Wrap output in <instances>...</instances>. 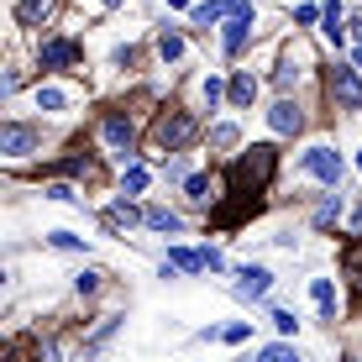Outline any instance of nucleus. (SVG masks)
I'll list each match as a JSON object with an SVG mask.
<instances>
[{"label":"nucleus","instance_id":"f257e3e1","mask_svg":"<svg viewBox=\"0 0 362 362\" xmlns=\"http://www.w3.org/2000/svg\"><path fill=\"white\" fill-rule=\"evenodd\" d=\"M273 173H279V153H273L268 142H252V147H242V158L226 168V184L231 189H268Z\"/></svg>","mask_w":362,"mask_h":362},{"label":"nucleus","instance_id":"f03ea898","mask_svg":"<svg viewBox=\"0 0 362 362\" xmlns=\"http://www.w3.org/2000/svg\"><path fill=\"white\" fill-rule=\"evenodd\" d=\"M194 132H199V121L189 116V110H163L158 127H153V142L163 147V153H179V147L194 142Z\"/></svg>","mask_w":362,"mask_h":362},{"label":"nucleus","instance_id":"7ed1b4c3","mask_svg":"<svg viewBox=\"0 0 362 362\" xmlns=\"http://www.w3.org/2000/svg\"><path fill=\"white\" fill-rule=\"evenodd\" d=\"M257 210H263V189H231L226 194V205H216L210 210V226H242L247 216H257Z\"/></svg>","mask_w":362,"mask_h":362},{"label":"nucleus","instance_id":"20e7f679","mask_svg":"<svg viewBox=\"0 0 362 362\" xmlns=\"http://www.w3.org/2000/svg\"><path fill=\"white\" fill-rule=\"evenodd\" d=\"M299 168H305L310 179H320V184H326V189H336V184H341V153H336V147H326V142L305 147V158H299Z\"/></svg>","mask_w":362,"mask_h":362},{"label":"nucleus","instance_id":"39448f33","mask_svg":"<svg viewBox=\"0 0 362 362\" xmlns=\"http://www.w3.org/2000/svg\"><path fill=\"white\" fill-rule=\"evenodd\" d=\"M252 27H257V6H252V0H242V6H236V16L221 21V47L236 58V53L247 47V37H252Z\"/></svg>","mask_w":362,"mask_h":362},{"label":"nucleus","instance_id":"423d86ee","mask_svg":"<svg viewBox=\"0 0 362 362\" xmlns=\"http://www.w3.org/2000/svg\"><path fill=\"white\" fill-rule=\"evenodd\" d=\"M84 58V47L74 42V37H47L42 47H37V69H47V74H64V69H74Z\"/></svg>","mask_w":362,"mask_h":362},{"label":"nucleus","instance_id":"0eeeda50","mask_svg":"<svg viewBox=\"0 0 362 362\" xmlns=\"http://www.w3.org/2000/svg\"><path fill=\"white\" fill-rule=\"evenodd\" d=\"M100 136H105V147H110V153L132 158V142H136V121L127 116V110H105V116H100Z\"/></svg>","mask_w":362,"mask_h":362},{"label":"nucleus","instance_id":"6e6552de","mask_svg":"<svg viewBox=\"0 0 362 362\" xmlns=\"http://www.w3.org/2000/svg\"><path fill=\"white\" fill-rule=\"evenodd\" d=\"M42 147V127H27V121H6L0 127V153L6 158H27Z\"/></svg>","mask_w":362,"mask_h":362},{"label":"nucleus","instance_id":"1a4fd4ad","mask_svg":"<svg viewBox=\"0 0 362 362\" xmlns=\"http://www.w3.org/2000/svg\"><path fill=\"white\" fill-rule=\"evenodd\" d=\"M326 90H331V100H336L341 110H362V79H357V69L336 64V69L326 74Z\"/></svg>","mask_w":362,"mask_h":362},{"label":"nucleus","instance_id":"9d476101","mask_svg":"<svg viewBox=\"0 0 362 362\" xmlns=\"http://www.w3.org/2000/svg\"><path fill=\"white\" fill-rule=\"evenodd\" d=\"M268 127L279 132V136H299V132H305V110H299V100H289V95H284L279 105L268 110Z\"/></svg>","mask_w":362,"mask_h":362},{"label":"nucleus","instance_id":"9b49d317","mask_svg":"<svg viewBox=\"0 0 362 362\" xmlns=\"http://www.w3.org/2000/svg\"><path fill=\"white\" fill-rule=\"evenodd\" d=\"M273 289V273L263 263H247V268H236V294L242 299H263Z\"/></svg>","mask_w":362,"mask_h":362},{"label":"nucleus","instance_id":"f8f14e48","mask_svg":"<svg viewBox=\"0 0 362 362\" xmlns=\"http://www.w3.org/2000/svg\"><path fill=\"white\" fill-rule=\"evenodd\" d=\"M242 0H210V6H194V27H221L226 16H236Z\"/></svg>","mask_w":362,"mask_h":362},{"label":"nucleus","instance_id":"ddd939ff","mask_svg":"<svg viewBox=\"0 0 362 362\" xmlns=\"http://www.w3.org/2000/svg\"><path fill=\"white\" fill-rule=\"evenodd\" d=\"M58 0H16V27H42Z\"/></svg>","mask_w":362,"mask_h":362},{"label":"nucleus","instance_id":"4468645a","mask_svg":"<svg viewBox=\"0 0 362 362\" xmlns=\"http://www.w3.org/2000/svg\"><path fill=\"white\" fill-rule=\"evenodd\" d=\"M168 268H179V273H205V247H168Z\"/></svg>","mask_w":362,"mask_h":362},{"label":"nucleus","instance_id":"2eb2a0df","mask_svg":"<svg viewBox=\"0 0 362 362\" xmlns=\"http://www.w3.org/2000/svg\"><path fill=\"white\" fill-rule=\"evenodd\" d=\"M37 110H47V116L69 110V90L64 84H37Z\"/></svg>","mask_w":362,"mask_h":362},{"label":"nucleus","instance_id":"dca6fc26","mask_svg":"<svg viewBox=\"0 0 362 362\" xmlns=\"http://www.w3.org/2000/svg\"><path fill=\"white\" fill-rule=\"evenodd\" d=\"M252 100H257V79H252V69H242V74L231 79V105H236V110H247Z\"/></svg>","mask_w":362,"mask_h":362},{"label":"nucleus","instance_id":"f3484780","mask_svg":"<svg viewBox=\"0 0 362 362\" xmlns=\"http://www.w3.org/2000/svg\"><path fill=\"white\" fill-rule=\"evenodd\" d=\"M142 221H147L153 231H168V236H173V231H184L179 210H168V205H147V216H142Z\"/></svg>","mask_w":362,"mask_h":362},{"label":"nucleus","instance_id":"a211bd4d","mask_svg":"<svg viewBox=\"0 0 362 362\" xmlns=\"http://www.w3.org/2000/svg\"><path fill=\"white\" fill-rule=\"evenodd\" d=\"M142 216H147V210H136V205H127V199H116V205L105 210V226H116V231H121V226H136Z\"/></svg>","mask_w":362,"mask_h":362},{"label":"nucleus","instance_id":"6ab92c4d","mask_svg":"<svg viewBox=\"0 0 362 362\" xmlns=\"http://www.w3.org/2000/svg\"><path fill=\"white\" fill-rule=\"evenodd\" d=\"M336 221H341V194H326V199L315 205V226H320V231H331Z\"/></svg>","mask_w":362,"mask_h":362},{"label":"nucleus","instance_id":"aec40b11","mask_svg":"<svg viewBox=\"0 0 362 362\" xmlns=\"http://www.w3.org/2000/svg\"><path fill=\"white\" fill-rule=\"evenodd\" d=\"M310 294H315L320 315H326V320H336V289H331V279H315V284H310Z\"/></svg>","mask_w":362,"mask_h":362},{"label":"nucleus","instance_id":"412c9836","mask_svg":"<svg viewBox=\"0 0 362 362\" xmlns=\"http://www.w3.org/2000/svg\"><path fill=\"white\" fill-rule=\"evenodd\" d=\"M47 242H53L58 252H90V242H84V236H74V231H47Z\"/></svg>","mask_w":362,"mask_h":362},{"label":"nucleus","instance_id":"4be33fe9","mask_svg":"<svg viewBox=\"0 0 362 362\" xmlns=\"http://www.w3.org/2000/svg\"><path fill=\"white\" fill-rule=\"evenodd\" d=\"M320 21H326V27H320V32H326V37H331L336 47H341V6H336V0H331L326 11H320Z\"/></svg>","mask_w":362,"mask_h":362},{"label":"nucleus","instance_id":"5701e85b","mask_svg":"<svg viewBox=\"0 0 362 362\" xmlns=\"http://www.w3.org/2000/svg\"><path fill=\"white\" fill-rule=\"evenodd\" d=\"M257 362H299V352L289 341H273V346H263V352H257Z\"/></svg>","mask_w":362,"mask_h":362},{"label":"nucleus","instance_id":"b1692460","mask_svg":"<svg viewBox=\"0 0 362 362\" xmlns=\"http://www.w3.org/2000/svg\"><path fill=\"white\" fill-rule=\"evenodd\" d=\"M158 53H163L168 64H179V58H184V37L179 32H163V37H158Z\"/></svg>","mask_w":362,"mask_h":362},{"label":"nucleus","instance_id":"393cba45","mask_svg":"<svg viewBox=\"0 0 362 362\" xmlns=\"http://www.w3.org/2000/svg\"><path fill=\"white\" fill-rule=\"evenodd\" d=\"M273 84H279V90H294L299 84V58H284L279 74H273Z\"/></svg>","mask_w":362,"mask_h":362},{"label":"nucleus","instance_id":"a878e982","mask_svg":"<svg viewBox=\"0 0 362 362\" xmlns=\"http://www.w3.org/2000/svg\"><path fill=\"white\" fill-rule=\"evenodd\" d=\"M53 173H69V179H84V173H90V158H84V153H74V158H64V163H53Z\"/></svg>","mask_w":362,"mask_h":362},{"label":"nucleus","instance_id":"bb28decb","mask_svg":"<svg viewBox=\"0 0 362 362\" xmlns=\"http://www.w3.org/2000/svg\"><path fill=\"white\" fill-rule=\"evenodd\" d=\"M121 189H132V194H142V189H147V168H142V163H132L127 173H121Z\"/></svg>","mask_w":362,"mask_h":362},{"label":"nucleus","instance_id":"cd10ccee","mask_svg":"<svg viewBox=\"0 0 362 362\" xmlns=\"http://www.w3.org/2000/svg\"><path fill=\"white\" fill-rule=\"evenodd\" d=\"M184 194H189L194 205H205V199H210V179H205V173H194V179H184Z\"/></svg>","mask_w":362,"mask_h":362},{"label":"nucleus","instance_id":"c85d7f7f","mask_svg":"<svg viewBox=\"0 0 362 362\" xmlns=\"http://www.w3.org/2000/svg\"><path fill=\"white\" fill-rule=\"evenodd\" d=\"M199 90H205V105H210V110H216V105H221V100H226V95H231V90H226V84H221V79H216V74H210V79H205V84H199Z\"/></svg>","mask_w":362,"mask_h":362},{"label":"nucleus","instance_id":"c756f323","mask_svg":"<svg viewBox=\"0 0 362 362\" xmlns=\"http://www.w3.org/2000/svg\"><path fill=\"white\" fill-rule=\"evenodd\" d=\"M273 331H279V336H294V331H299L294 310H273Z\"/></svg>","mask_w":362,"mask_h":362},{"label":"nucleus","instance_id":"7c9ffc66","mask_svg":"<svg viewBox=\"0 0 362 362\" xmlns=\"http://www.w3.org/2000/svg\"><path fill=\"white\" fill-rule=\"evenodd\" d=\"M47 199H64V205H79V194H74V184H47Z\"/></svg>","mask_w":362,"mask_h":362},{"label":"nucleus","instance_id":"2f4dec72","mask_svg":"<svg viewBox=\"0 0 362 362\" xmlns=\"http://www.w3.org/2000/svg\"><path fill=\"white\" fill-rule=\"evenodd\" d=\"M221 336H226V341L236 346V341H247V336H252V326H247V320H236V326H226V331H221Z\"/></svg>","mask_w":362,"mask_h":362},{"label":"nucleus","instance_id":"473e14b6","mask_svg":"<svg viewBox=\"0 0 362 362\" xmlns=\"http://www.w3.org/2000/svg\"><path fill=\"white\" fill-rule=\"evenodd\" d=\"M210 142H216V147H236V127H216V132H210Z\"/></svg>","mask_w":362,"mask_h":362},{"label":"nucleus","instance_id":"72a5a7b5","mask_svg":"<svg viewBox=\"0 0 362 362\" xmlns=\"http://www.w3.org/2000/svg\"><path fill=\"white\" fill-rule=\"evenodd\" d=\"M74 289H79V294H95V289H100V273H79V279H74Z\"/></svg>","mask_w":362,"mask_h":362},{"label":"nucleus","instance_id":"f704fd0d","mask_svg":"<svg viewBox=\"0 0 362 362\" xmlns=\"http://www.w3.org/2000/svg\"><path fill=\"white\" fill-rule=\"evenodd\" d=\"M58 357H64V352H58V341H42V346H37V362H58Z\"/></svg>","mask_w":362,"mask_h":362},{"label":"nucleus","instance_id":"c9c22d12","mask_svg":"<svg viewBox=\"0 0 362 362\" xmlns=\"http://www.w3.org/2000/svg\"><path fill=\"white\" fill-rule=\"evenodd\" d=\"M346 231H352V242H362V210L352 216V226H346Z\"/></svg>","mask_w":362,"mask_h":362},{"label":"nucleus","instance_id":"e433bc0d","mask_svg":"<svg viewBox=\"0 0 362 362\" xmlns=\"http://www.w3.org/2000/svg\"><path fill=\"white\" fill-rule=\"evenodd\" d=\"M352 69H357V74H362V47H357V53H352Z\"/></svg>","mask_w":362,"mask_h":362},{"label":"nucleus","instance_id":"4c0bfd02","mask_svg":"<svg viewBox=\"0 0 362 362\" xmlns=\"http://www.w3.org/2000/svg\"><path fill=\"white\" fill-rule=\"evenodd\" d=\"M352 27H357V37H362V11H357V21H352Z\"/></svg>","mask_w":362,"mask_h":362},{"label":"nucleus","instance_id":"58836bf2","mask_svg":"<svg viewBox=\"0 0 362 362\" xmlns=\"http://www.w3.org/2000/svg\"><path fill=\"white\" fill-rule=\"evenodd\" d=\"M100 6H121V0H100Z\"/></svg>","mask_w":362,"mask_h":362},{"label":"nucleus","instance_id":"ea45409f","mask_svg":"<svg viewBox=\"0 0 362 362\" xmlns=\"http://www.w3.org/2000/svg\"><path fill=\"white\" fill-rule=\"evenodd\" d=\"M357 168H362V153H357Z\"/></svg>","mask_w":362,"mask_h":362}]
</instances>
